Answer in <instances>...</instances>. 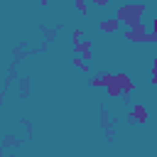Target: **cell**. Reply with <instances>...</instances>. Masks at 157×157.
Listing matches in <instances>:
<instances>
[{
    "label": "cell",
    "mask_w": 157,
    "mask_h": 157,
    "mask_svg": "<svg viewBox=\"0 0 157 157\" xmlns=\"http://www.w3.org/2000/svg\"><path fill=\"white\" fill-rule=\"evenodd\" d=\"M145 10H147V5H145V2H128V5H123V7L115 12V17L120 20V25L135 27L137 22H142L140 17L145 15Z\"/></svg>",
    "instance_id": "cell-1"
},
{
    "label": "cell",
    "mask_w": 157,
    "mask_h": 157,
    "mask_svg": "<svg viewBox=\"0 0 157 157\" xmlns=\"http://www.w3.org/2000/svg\"><path fill=\"white\" fill-rule=\"evenodd\" d=\"M130 118H132V123L145 125V123H147V108H145L142 103H135V105H132V110H130Z\"/></svg>",
    "instance_id": "cell-2"
},
{
    "label": "cell",
    "mask_w": 157,
    "mask_h": 157,
    "mask_svg": "<svg viewBox=\"0 0 157 157\" xmlns=\"http://www.w3.org/2000/svg\"><path fill=\"white\" fill-rule=\"evenodd\" d=\"M115 78H118V83H120V91H123V96L135 91V83L130 81V76H128L125 71H118V74H115Z\"/></svg>",
    "instance_id": "cell-3"
},
{
    "label": "cell",
    "mask_w": 157,
    "mask_h": 157,
    "mask_svg": "<svg viewBox=\"0 0 157 157\" xmlns=\"http://www.w3.org/2000/svg\"><path fill=\"white\" fill-rule=\"evenodd\" d=\"M98 29L105 32V34H115V32L120 29V20H118V17H113V20H103V22H98Z\"/></svg>",
    "instance_id": "cell-4"
},
{
    "label": "cell",
    "mask_w": 157,
    "mask_h": 157,
    "mask_svg": "<svg viewBox=\"0 0 157 157\" xmlns=\"http://www.w3.org/2000/svg\"><path fill=\"white\" fill-rule=\"evenodd\" d=\"M74 66H76V69H81V71H88V64H86V59H83V56H74Z\"/></svg>",
    "instance_id": "cell-5"
},
{
    "label": "cell",
    "mask_w": 157,
    "mask_h": 157,
    "mask_svg": "<svg viewBox=\"0 0 157 157\" xmlns=\"http://www.w3.org/2000/svg\"><path fill=\"white\" fill-rule=\"evenodd\" d=\"M74 5H76V10H78L81 15L88 12V2H86V0H74Z\"/></svg>",
    "instance_id": "cell-6"
},
{
    "label": "cell",
    "mask_w": 157,
    "mask_h": 157,
    "mask_svg": "<svg viewBox=\"0 0 157 157\" xmlns=\"http://www.w3.org/2000/svg\"><path fill=\"white\" fill-rule=\"evenodd\" d=\"M71 39H74V42H81V39H83V29H74V32H71Z\"/></svg>",
    "instance_id": "cell-7"
},
{
    "label": "cell",
    "mask_w": 157,
    "mask_h": 157,
    "mask_svg": "<svg viewBox=\"0 0 157 157\" xmlns=\"http://www.w3.org/2000/svg\"><path fill=\"white\" fill-rule=\"evenodd\" d=\"M108 2H110V0H91V5H93V7H105Z\"/></svg>",
    "instance_id": "cell-8"
},
{
    "label": "cell",
    "mask_w": 157,
    "mask_h": 157,
    "mask_svg": "<svg viewBox=\"0 0 157 157\" xmlns=\"http://www.w3.org/2000/svg\"><path fill=\"white\" fill-rule=\"evenodd\" d=\"M152 37H155V44H157V17L152 20Z\"/></svg>",
    "instance_id": "cell-9"
},
{
    "label": "cell",
    "mask_w": 157,
    "mask_h": 157,
    "mask_svg": "<svg viewBox=\"0 0 157 157\" xmlns=\"http://www.w3.org/2000/svg\"><path fill=\"white\" fill-rule=\"evenodd\" d=\"M49 2H52V0H39V5H49Z\"/></svg>",
    "instance_id": "cell-10"
}]
</instances>
